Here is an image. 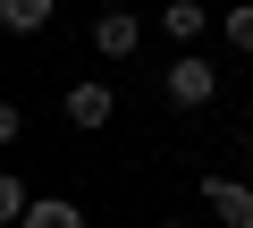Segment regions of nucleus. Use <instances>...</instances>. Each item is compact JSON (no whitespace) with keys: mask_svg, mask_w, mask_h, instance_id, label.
Instances as JSON below:
<instances>
[{"mask_svg":"<svg viewBox=\"0 0 253 228\" xmlns=\"http://www.w3.org/2000/svg\"><path fill=\"white\" fill-rule=\"evenodd\" d=\"M161 93H169L177 110H203V101L219 93V68H211V59H194V51H177V68L161 76Z\"/></svg>","mask_w":253,"mask_h":228,"instance_id":"1","label":"nucleus"},{"mask_svg":"<svg viewBox=\"0 0 253 228\" xmlns=\"http://www.w3.org/2000/svg\"><path fill=\"white\" fill-rule=\"evenodd\" d=\"M203 203H211L219 228H253V186L245 178H203Z\"/></svg>","mask_w":253,"mask_h":228,"instance_id":"2","label":"nucleus"},{"mask_svg":"<svg viewBox=\"0 0 253 228\" xmlns=\"http://www.w3.org/2000/svg\"><path fill=\"white\" fill-rule=\"evenodd\" d=\"M68 119H76V127H110V119H118V93H110L101 76H84V85L68 93Z\"/></svg>","mask_w":253,"mask_h":228,"instance_id":"3","label":"nucleus"},{"mask_svg":"<svg viewBox=\"0 0 253 228\" xmlns=\"http://www.w3.org/2000/svg\"><path fill=\"white\" fill-rule=\"evenodd\" d=\"M135 43H144V26L126 17V9H110V17H93V51H101V59H135Z\"/></svg>","mask_w":253,"mask_h":228,"instance_id":"4","label":"nucleus"},{"mask_svg":"<svg viewBox=\"0 0 253 228\" xmlns=\"http://www.w3.org/2000/svg\"><path fill=\"white\" fill-rule=\"evenodd\" d=\"M161 34L169 43H203L211 34V9H203V0H169V9H161Z\"/></svg>","mask_w":253,"mask_h":228,"instance_id":"5","label":"nucleus"},{"mask_svg":"<svg viewBox=\"0 0 253 228\" xmlns=\"http://www.w3.org/2000/svg\"><path fill=\"white\" fill-rule=\"evenodd\" d=\"M51 9H59V0H0V26H9V34H42Z\"/></svg>","mask_w":253,"mask_h":228,"instance_id":"6","label":"nucleus"},{"mask_svg":"<svg viewBox=\"0 0 253 228\" xmlns=\"http://www.w3.org/2000/svg\"><path fill=\"white\" fill-rule=\"evenodd\" d=\"M26 228H84V203H68V194H42V203L26 211Z\"/></svg>","mask_w":253,"mask_h":228,"instance_id":"7","label":"nucleus"},{"mask_svg":"<svg viewBox=\"0 0 253 228\" xmlns=\"http://www.w3.org/2000/svg\"><path fill=\"white\" fill-rule=\"evenodd\" d=\"M34 203H42V194H34V186H26L17 169L0 178V220H9V228H26V211H34Z\"/></svg>","mask_w":253,"mask_h":228,"instance_id":"8","label":"nucleus"},{"mask_svg":"<svg viewBox=\"0 0 253 228\" xmlns=\"http://www.w3.org/2000/svg\"><path fill=\"white\" fill-rule=\"evenodd\" d=\"M219 34H228V51H245V59H253V0H236V9L219 17Z\"/></svg>","mask_w":253,"mask_h":228,"instance_id":"9","label":"nucleus"},{"mask_svg":"<svg viewBox=\"0 0 253 228\" xmlns=\"http://www.w3.org/2000/svg\"><path fill=\"white\" fill-rule=\"evenodd\" d=\"M161 228H194V220H161Z\"/></svg>","mask_w":253,"mask_h":228,"instance_id":"10","label":"nucleus"}]
</instances>
